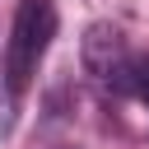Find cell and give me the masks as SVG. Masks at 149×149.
Returning <instances> with one entry per match:
<instances>
[{
  "instance_id": "1",
  "label": "cell",
  "mask_w": 149,
  "mask_h": 149,
  "mask_svg": "<svg viewBox=\"0 0 149 149\" xmlns=\"http://www.w3.org/2000/svg\"><path fill=\"white\" fill-rule=\"evenodd\" d=\"M56 37V0H19L5 42V98L19 102Z\"/></svg>"
},
{
  "instance_id": "2",
  "label": "cell",
  "mask_w": 149,
  "mask_h": 149,
  "mask_svg": "<svg viewBox=\"0 0 149 149\" xmlns=\"http://www.w3.org/2000/svg\"><path fill=\"white\" fill-rule=\"evenodd\" d=\"M79 61L102 93H135V56L116 23H107V19L88 23L84 42H79Z\"/></svg>"
},
{
  "instance_id": "3",
  "label": "cell",
  "mask_w": 149,
  "mask_h": 149,
  "mask_svg": "<svg viewBox=\"0 0 149 149\" xmlns=\"http://www.w3.org/2000/svg\"><path fill=\"white\" fill-rule=\"evenodd\" d=\"M135 98L149 107V56H144V61H135Z\"/></svg>"
},
{
  "instance_id": "4",
  "label": "cell",
  "mask_w": 149,
  "mask_h": 149,
  "mask_svg": "<svg viewBox=\"0 0 149 149\" xmlns=\"http://www.w3.org/2000/svg\"><path fill=\"white\" fill-rule=\"evenodd\" d=\"M56 149H74V144H56Z\"/></svg>"
}]
</instances>
